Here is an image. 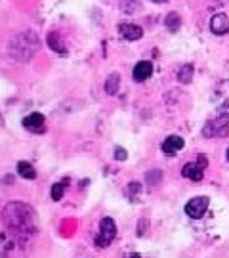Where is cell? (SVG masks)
<instances>
[{"label":"cell","mask_w":229,"mask_h":258,"mask_svg":"<svg viewBox=\"0 0 229 258\" xmlns=\"http://www.w3.org/2000/svg\"><path fill=\"white\" fill-rule=\"evenodd\" d=\"M38 48V40H36L35 35H31V33H23V35H19V37L13 38L12 46H10V54H12V58H15L17 54H19V50H25V54H27V60L33 56Z\"/></svg>","instance_id":"6da1fadb"},{"label":"cell","mask_w":229,"mask_h":258,"mask_svg":"<svg viewBox=\"0 0 229 258\" xmlns=\"http://www.w3.org/2000/svg\"><path fill=\"white\" fill-rule=\"evenodd\" d=\"M115 235H117L115 222L111 220V218H103V220L99 222V235L96 237V245L99 247V249L107 247L109 243L115 239Z\"/></svg>","instance_id":"7a4b0ae2"},{"label":"cell","mask_w":229,"mask_h":258,"mask_svg":"<svg viewBox=\"0 0 229 258\" xmlns=\"http://www.w3.org/2000/svg\"><path fill=\"white\" fill-rule=\"evenodd\" d=\"M208 197H195V199H191L187 205H185V212L191 216V218H203L205 216V212H206V209H208Z\"/></svg>","instance_id":"3957f363"},{"label":"cell","mask_w":229,"mask_h":258,"mask_svg":"<svg viewBox=\"0 0 229 258\" xmlns=\"http://www.w3.org/2000/svg\"><path fill=\"white\" fill-rule=\"evenodd\" d=\"M210 31L214 35H226L229 31V17L226 13H216L210 19Z\"/></svg>","instance_id":"277c9868"},{"label":"cell","mask_w":229,"mask_h":258,"mask_svg":"<svg viewBox=\"0 0 229 258\" xmlns=\"http://www.w3.org/2000/svg\"><path fill=\"white\" fill-rule=\"evenodd\" d=\"M151 75H153V63L145 62V60L144 62H138V65L134 67V71H132V77L136 83H144Z\"/></svg>","instance_id":"5b68a950"},{"label":"cell","mask_w":229,"mask_h":258,"mask_svg":"<svg viewBox=\"0 0 229 258\" xmlns=\"http://www.w3.org/2000/svg\"><path fill=\"white\" fill-rule=\"evenodd\" d=\"M119 33H121L122 38L126 40H138V38L144 37V29L140 25L134 23H121L119 25Z\"/></svg>","instance_id":"8992f818"},{"label":"cell","mask_w":229,"mask_h":258,"mask_svg":"<svg viewBox=\"0 0 229 258\" xmlns=\"http://www.w3.org/2000/svg\"><path fill=\"white\" fill-rule=\"evenodd\" d=\"M44 115L42 113H31L29 117L23 119V126L27 130H33V132H42L44 130Z\"/></svg>","instance_id":"52a82bcc"},{"label":"cell","mask_w":229,"mask_h":258,"mask_svg":"<svg viewBox=\"0 0 229 258\" xmlns=\"http://www.w3.org/2000/svg\"><path fill=\"white\" fill-rule=\"evenodd\" d=\"M181 148H183V138L180 136H168L162 142V151H164V155H170V157H174Z\"/></svg>","instance_id":"ba28073f"},{"label":"cell","mask_w":229,"mask_h":258,"mask_svg":"<svg viewBox=\"0 0 229 258\" xmlns=\"http://www.w3.org/2000/svg\"><path fill=\"white\" fill-rule=\"evenodd\" d=\"M203 172L205 169L199 165V163H187L183 169H181V174L185 176V178H189V180H193V182H199V180H203Z\"/></svg>","instance_id":"9c48e42d"},{"label":"cell","mask_w":229,"mask_h":258,"mask_svg":"<svg viewBox=\"0 0 229 258\" xmlns=\"http://www.w3.org/2000/svg\"><path fill=\"white\" fill-rule=\"evenodd\" d=\"M208 126H212V132L208 136H226L229 132V117L228 115H222L220 119H216L212 124H208Z\"/></svg>","instance_id":"30bf717a"},{"label":"cell","mask_w":229,"mask_h":258,"mask_svg":"<svg viewBox=\"0 0 229 258\" xmlns=\"http://www.w3.org/2000/svg\"><path fill=\"white\" fill-rule=\"evenodd\" d=\"M17 172H19V176L25 178V180H35L36 178L35 167H33L31 163H25V161H21V163L17 165Z\"/></svg>","instance_id":"8fae6325"},{"label":"cell","mask_w":229,"mask_h":258,"mask_svg":"<svg viewBox=\"0 0 229 258\" xmlns=\"http://www.w3.org/2000/svg\"><path fill=\"white\" fill-rule=\"evenodd\" d=\"M119 85H121V77H119V73H111L107 77V81H105V92L107 94H117L119 92Z\"/></svg>","instance_id":"7c38bea8"},{"label":"cell","mask_w":229,"mask_h":258,"mask_svg":"<svg viewBox=\"0 0 229 258\" xmlns=\"http://www.w3.org/2000/svg\"><path fill=\"white\" fill-rule=\"evenodd\" d=\"M164 25H166V29H168V31L176 33V31H180V27H181V17L176 12L168 13V15H166V19H164Z\"/></svg>","instance_id":"4fadbf2b"},{"label":"cell","mask_w":229,"mask_h":258,"mask_svg":"<svg viewBox=\"0 0 229 258\" xmlns=\"http://www.w3.org/2000/svg\"><path fill=\"white\" fill-rule=\"evenodd\" d=\"M65 185H67V180H63V182H58V184L52 185V199L54 201H60L63 193H65Z\"/></svg>","instance_id":"5bb4252c"},{"label":"cell","mask_w":229,"mask_h":258,"mask_svg":"<svg viewBox=\"0 0 229 258\" xmlns=\"http://www.w3.org/2000/svg\"><path fill=\"white\" fill-rule=\"evenodd\" d=\"M191 75H193V67H191V65H185L180 71V75H178V81H180V83H189V81H191Z\"/></svg>","instance_id":"9a60e30c"},{"label":"cell","mask_w":229,"mask_h":258,"mask_svg":"<svg viewBox=\"0 0 229 258\" xmlns=\"http://www.w3.org/2000/svg\"><path fill=\"white\" fill-rule=\"evenodd\" d=\"M48 42H50V46L56 50V52H65V48H63V42L58 40V33H52V35L48 37Z\"/></svg>","instance_id":"2e32d148"},{"label":"cell","mask_w":229,"mask_h":258,"mask_svg":"<svg viewBox=\"0 0 229 258\" xmlns=\"http://www.w3.org/2000/svg\"><path fill=\"white\" fill-rule=\"evenodd\" d=\"M126 157H128V155H126V151H124L122 148L115 149V159H117V161H124Z\"/></svg>","instance_id":"e0dca14e"},{"label":"cell","mask_w":229,"mask_h":258,"mask_svg":"<svg viewBox=\"0 0 229 258\" xmlns=\"http://www.w3.org/2000/svg\"><path fill=\"white\" fill-rule=\"evenodd\" d=\"M130 258H142L140 255H130Z\"/></svg>","instance_id":"ac0fdd59"},{"label":"cell","mask_w":229,"mask_h":258,"mask_svg":"<svg viewBox=\"0 0 229 258\" xmlns=\"http://www.w3.org/2000/svg\"><path fill=\"white\" fill-rule=\"evenodd\" d=\"M153 2H158V4H160V2H166V0H153Z\"/></svg>","instance_id":"d6986e66"},{"label":"cell","mask_w":229,"mask_h":258,"mask_svg":"<svg viewBox=\"0 0 229 258\" xmlns=\"http://www.w3.org/2000/svg\"><path fill=\"white\" fill-rule=\"evenodd\" d=\"M226 157H228V161H229V149L226 151Z\"/></svg>","instance_id":"ffe728a7"}]
</instances>
